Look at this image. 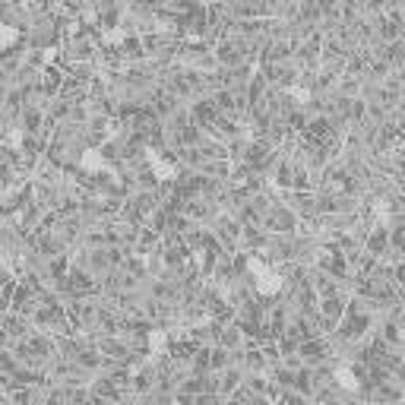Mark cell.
Here are the masks:
<instances>
[{
    "mask_svg": "<svg viewBox=\"0 0 405 405\" xmlns=\"http://www.w3.org/2000/svg\"><path fill=\"white\" fill-rule=\"evenodd\" d=\"M266 228H269V231H291V228L297 225V219H295V212H291L288 206H272L269 209V215H266Z\"/></svg>",
    "mask_w": 405,
    "mask_h": 405,
    "instance_id": "6da1fadb",
    "label": "cell"
}]
</instances>
